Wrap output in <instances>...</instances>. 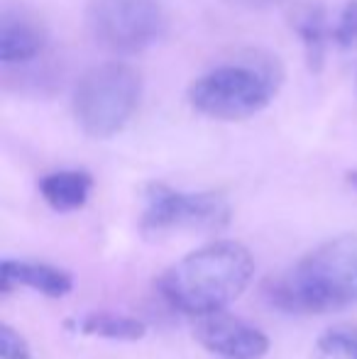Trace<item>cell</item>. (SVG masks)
I'll return each mask as SVG.
<instances>
[{
    "instance_id": "14",
    "label": "cell",
    "mask_w": 357,
    "mask_h": 359,
    "mask_svg": "<svg viewBox=\"0 0 357 359\" xmlns=\"http://www.w3.org/2000/svg\"><path fill=\"white\" fill-rule=\"evenodd\" d=\"M333 42L340 49L357 52V0H348L333 25Z\"/></svg>"
},
{
    "instance_id": "5",
    "label": "cell",
    "mask_w": 357,
    "mask_h": 359,
    "mask_svg": "<svg viewBox=\"0 0 357 359\" xmlns=\"http://www.w3.org/2000/svg\"><path fill=\"white\" fill-rule=\"evenodd\" d=\"M86 29L110 54H140L167 37L169 18L162 0H88Z\"/></svg>"
},
{
    "instance_id": "7",
    "label": "cell",
    "mask_w": 357,
    "mask_h": 359,
    "mask_svg": "<svg viewBox=\"0 0 357 359\" xmlns=\"http://www.w3.org/2000/svg\"><path fill=\"white\" fill-rule=\"evenodd\" d=\"M194 335L206 350L223 359H262L269 352V337L260 327L223 311L201 316Z\"/></svg>"
},
{
    "instance_id": "16",
    "label": "cell",
    "mask_w": 357,
    "mask_h": 359,
    "mask_svg": "<svg viewBox=\"0 0 357 359\" xmlns=\"http://www.w3.org/2000/svg\"><path fill=\"white\" fill-rule=\"evenodd\" d=\"M228 5H235V8H243V10H267L279 5L281 0H225Z\"/></svg>"
},
{
    "instance_id": "3",
    "label": "cell",
    "mask_w": 357,
    "mask_h": 359,
    "mask_svg": "<svg viewBox=\"0 0 357 359\" xmlns=\"http://www.w3.org/2000/svg\"><path fill=\"white\" fill-rule=\"evenodd\" d=\"M281 67L262 52L218 64L189 86V103L196 113L213 120H245L262 113L281 86Z\"/></svg>"
},
{
    "instance_id": "15",
    "label": "cell",
    "mask_w": 357,
    "mask_h": 359,
    "mask_svg": "<svg viewBox=\"0 0 357 359\" xmlns=\"http://www.w3.org/2000/svg\"><path fill=\"white\" fill-rule=\"evenodd\" d=\"M0 359H32V350L25 335H20L8 323L0 325Z\"/></svg>"
},
{
    "instance_id": "13",
    "label": "cell",
    "mask_w": 357,
    "mask_h": 359,
    "mask_svg": "<svg viewBox=\"0 0 357 359\" xmlns=\"http://www.w3.org/2000/svg\"><path fill=\"white\" fill-rule=\"evenodd\" d=\"M328 359H357V327H330L316 342Z\"/></svg>"
},
{
    "instance_id": "6",
    "label": "cell",
    "mask_w": 357,
    "mask_h": 359,
    "mask_svg": "<svg viewBox=\"0 0 357 359\" xmlns=\"http://www.w3.org/2000/svg\"><path fill=\"white\" fill-rule=\"evenodd\" d=\"M230 217V201L218 191H177L167 184H149L140 225L149 235H164L174 230H218Z\"/></svg>"
},
{
    "instance_id": "11",
    "label": "cell",
    "mask_w": 357,
    "mask_h": 359,
    "mask_svg": "<svg viewBox=\"0 0 357 359\" xmlns=\"http://www.w3.org/2000/svg\"><path fill=\"white\" fill-rule=\"evenodd\" d=\"M37 186L49 208L57 213H72L86 205L93 191V176L83 169H59L44 174Z\"/></svg>"
},
{
    "instance_id": "12",
    "label": "cell",
    "mask_w": 357,
    "mask_h": 359,
    "mask_svg": "<svg viewBox=\"0 0 357 359\" xmlns=\"http://www.w3.org/2000/svg\"><path fill=\"white\" fill-rule=\"evenodd\" d=\"M76 330L90 337H103V340L115 342H137L144 337L147 327L144 323L135 320L130 316H118V313H88L76 323Z\"/></svg>"
},
{
    "instance_id": "9",
    "label": "cell",
    "mask_w": 357,
    "mask_h": 359,
    "mask_svg": "<svg viewBox=\"0 0 357 359\" xmlns=\"http://www.w3.org/2000/svg\"><path fill=\"white\" fill-rule=\"evenodd\" d=\"M32 288L49 298H62L72 293L74 279L64 269L47 262L29 259H3L0 264V293H10L13 288Z\"/></svg>"
},
{
    "instance_id": "2",
    "label": "cell",
    "mask_w": 357,
    "mask_h": 359,
    "mask_svg": "<svg viewBox=\"0 0 357 359\" xmlns=\"http://www.w3.org/2000/svg\"><path fill=\"white\" fill-rule=\"evenodd\" d=\"M255 259L240 242H213L186 255L157 281V291L172 308L186 316H208L223 311L243 296L252 281Z\"/></svg>"
},
{
    "instance_id": "10",
    "label": "cell",
    "mask_w": 357,
    "mask_h": 359,
    "mask_svg": "<svg viewBox=\"0 0 357 359\" xmlns=\"http://www.w3.org/2000/svg\"><path fill=\"white\" fill-rule=\"evenodd\" d=\"M291 29L299 34L306 54V64L318 74L325 64V49L333 39V27L328 25V13L321 3H299L289 15Z\"/></svg>"
},
{
    "instance_id": "17",
    "label": "cell",
    "mask_w": 357,
    "mask_h": 359,
    "mask_svg": "<svg viewBox=\"0 0 357 359\" xmlns=\"http://www.w3.org/2000/svg\"><path fill=\"white\" fill-rule=\"evenodd\" d=\"M348 181L357 189V171H350V174H348Z\"/></svg>"
},
{
    "instance_id": "8",
    "label": "cell",
    "mask_w": 357,
    "mask_h": 359,
    "mask_svg": "<svg viewBox=\"0 0 357 359\" xmlns=\"http://www.w3.org/2000/svg\"><path fill=\"white\" fill-rule=\"evenodd\" d=\"M47 47L44 27L22 8H3L0 15V62L5 67L34 62Z\"/></svg>"
},
{
    "instance_id": "1",
    "label": "cell",
    "mask_w": 357,
    "mask_h": 359,
    "mask_svg": "<svg viewBox=\"0 0 357 359\" xmlns=\"http://www.w3.org/2000/svg\"><path fill=\"white\" fill-rule=\"evenodd\" d=\"M271 308L296 316L343 311L357 303V235H338L314 247L286 274L262 288Z\"/></svg>"
},
{
    "instance_id": "4",
    "label": "cell",
    "mask_w": 357,
    "mask_h": 359,
    "mask_svg": "<svg viewBox=\"0 0 357 359\" xmlns=\"http://www.w3.org/2000/svg\"><path fill=\"white\" fill-rule=\"evenodd\" d=\"M142 100V76L123 62L88 69L74 88L72 110L83 135L108 140L123 133Z\"/></svg>"
}]
</instances>
